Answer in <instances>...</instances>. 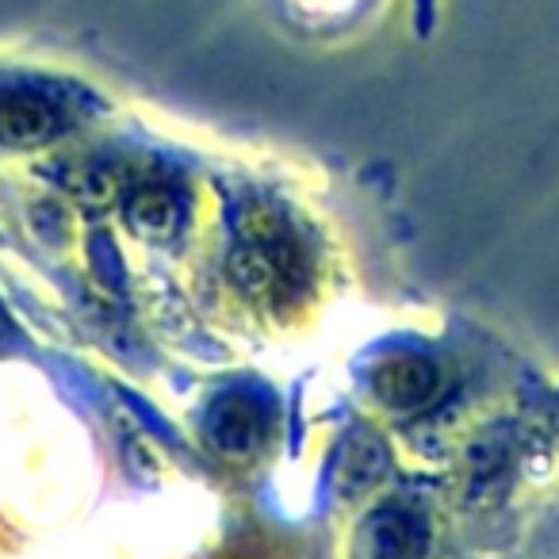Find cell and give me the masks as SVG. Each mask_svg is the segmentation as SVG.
I'll list each match as a JSON object with an SVG mask.
<instances>
[{
  "label": "cell",
  "instance_id": "obj_1",
  "mask_svg": "<svg viewBox=\"0 0 559 559\" xmlns=\"http://www.w3.org/2000/svg\"><path fill=\"white\" fill-rule=\"evenodd\" d=\"M66 116L62 104L47 96L43 88L20 85L0 93V142L16 150L47 146L62 134Z\"/></svg>",
  "mask_w": 559,
  "mask_h": 559
},
{
  "label": "cell",
  "instance_id": "obj_2",
  "mask_svg": "<svg viewBox=\"0 0 559 559\" xmlns=\"http://www.w3.org/2000/svg\"><path fill=\"white\" fill-rule=\"evenodd\" d=\"M264 433H269V414L257 399L241 395H223L203 418V437L207 444L226 460H246L261 449Z\"/></svg>",
  "mask_w": 559,
  "mask_h": 559
},
{
  "label": "cell",
  "instance_id": "obj_3",
  "mask_svg": "<svg viewBox=\"0 0 559 559\" xmlns=\"http://www.w3.org/2000/svg\"><path fill=\"white\" fill-rule=\"evenodd\" d=\"M372 391L391 411H426L441 395V372L418 353H395L372 368Z\"/></svg>",
  "mask_w": 559,
  "mask_h": 559
},
{
  "label": "cell",
  "instance_id": "obj_4",
  "mask_svg": "<svg viewBox=\"0 0 559 559\" xmlns=\"http://www.w3.org/2000/svg\"><path fill=\"white\" fill-rule=\"evenodd\" d=\"M360 551L365 559H421L426 551V525L418 513L383 506L365 521L360 533Z\"/></svg>",
  "mask_w": 559,
  "mask_h": 559
},
{
  "label": "cell",
  "instance_id": "obj_5",
  "mask_svg": "<svg viewBox=\"0 0 559 559\" xmlns=\"http://www.w3.org/2000/svg\"><path fill=\"white\" fill-rule=\"evenodd\" d=\"M123 215H127V223H131V230L142 234V238H169V234L180 226L185 207H180V200L169 192V188L139 185L131 195H127Z\"/></svg>",
  "mask_w": 559,
  "mask_h": 559
},
{
  "label": "cell",
  "instance_id": "obj_6",
  "mask_svg": "<svg viewBox=\"0 0 559 559\" xmlns=\"http://www.w3.org/2000/svg\"><path fill=\"white\" fill-rule=\"evenodd\" d=\"M388 449H383L380 437L372 433H360L345 444L342 452V464H337V490L349 498H360L376 487V483L388 475Z\"/></svg>",
  "mask_w": 559,
  "mask_h": 559
},
{
  "label": "cell",
  "instance_id": "obj_7",
  "mask_svg": "<svg viewBox=\"0 0 559 559\" xmlns=\"http://www.w3.org/2000/svg\"><path fill=\"white\" fill-rule=\"evenodd\" d=\"M276 4L284 16L299 20V24H345L368 0H276Z\"/></svg>",
  "mask_w": 559,
  "mask_h": 559
}]
</instances>
